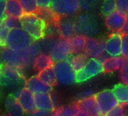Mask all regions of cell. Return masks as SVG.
Instances as JSON below:
<instances>
[{
    "mask_svg": "<svg viewBox=\"0 0 128 116\" xmlns=\"http://www.w3.org/2000/svg\"><path fill=\"white\" fill-rule=\"evenodd\" d=\"M120 34L121 35H124V34H128V20L126 21V23L125 24V25L124 26L123 29L120 31Z\"/></svg>",
    "mask_w": 128,
    "mask_h": 116,
    "instance_id": "obj_40",
    "label": "cell"
},
{
    "mask_svg": "<svg viewBox=\"0 0 128 116\" xmlns=\"http://www.w3.org/2000/svg\"><path fill=\"white\" fill-rule=\"evenodd\" d=\"M100 32V22L96 15L84 13L78 16L76 20V33L84 36H92Z\"/></svg>",
    "mask_w": 128,
    "mask_h": 116,
    "instance_id": "obj_2",
    "label": "cell"
},
{
    "mask_svg": "<svg viewBox=\"0 0 128 116\" xmlns=\"http://www.w3.org/2000/svg\"><path fill=\"white\" fill-rule=\"evenodd\" d=\"M87 37L82 35H75L70 39L72 53H79L84 50Z\"/></svg>",
    "mask_w": 128,
    "mask_h": 116,
    "instance_id": "obj_26",
    "label": "cell"
},
{
    "mask_svg": "<svg viewBox=\"0 0 128 116\" xmlns=\"http://www.w3.org/2000/svg\"><path fill=\"white\" fill-rule=\"evenodd\" d=\"M30 116H52L50 111H44L37 110L34 113H32Z\"/></svg>",
    "mask_w": 128,
    "mask_h": 116,
    "instance_id": "obj_39",
    "label": "cell"
},
{
    "mask_svg": "<svg viewBox=\"0 0 128 116\" xmlns=\"http://www.w3.org/2000/svg\"><path fill=\"white\" fill-rule=\"evenodd\" d=\"M76 105L80 111L87 112L90 116H102L94 96L79 100Z\"/></svg>",
    "mask_w": 128,
    "mask_h": 116,
    "instance_id": "obj_17",
    "label": "cell"
},
{
    "mask_svg": "<svg viewBox=\"0 0 128 116\" xmlns=\"http://www.w3.org/2000/svg\"><path fill=\"white\" fill-rule=\"evenodd\" d=\"M80 110L76 105H66L55 109L52 116H76Z\"/></svg>",
    "mask_w": 128,
    "mask_h": 116,
    "instance_id": "obj_27",
    "label": "cell"
},
{
    "mask_svg": "<svg viewBox=\"0 0 128 116\" xmlns=\"http://www.w3.org/2000/svg\"><path fill=\"white\" fill-rule=\"evenodd\" d=\"M38 6L39 9H47L50 8L51 2L50 1H37Z\"/></svg>",
    "mask_w": 128,
    "mask_h": 116,
    "instance_id": "obj_37",
    "label": "cell"
},
{
    "mask_svg": "<svg viewBox=\"0 0 128 116\" xmlns=\"http://www.w3.org/2000/svg\"><path fill=\"white\" fill-rule=\"evenodd\" d=\"M122 36V45H121V55L125 59H128V34Z\"/></svg>",
    "mask_w": 128,
    "mask_h": 116,
    "instance_id": "obj_33",
    "label": "cell"
},
{
    "mask_svg": "<svg viewBox=\"0 0 128 116\" xmlns=\"http://www.w3.org/2000/svg\"><path fill=\"white\" fill-rule=\"evenodd\" d=\"M127 16H128V15H127Z\"/></svg>",
    "mask_w": 128,
    "mask_h": 116,
    "instance_id": "obj_44",
    "label": "cell"
},
{
    "mask_svg": "<svg viewBox=\"0 0 128 116\" xmlns=\"http://www.w3.org/2000/svg\"><path fill=\"white\" fill-rule=\"evenodd\" d=\"M120 77L122 82L128 85V59H125L124 65L120 69Z\"/></svg>",
    "mask_w": 128,
    "mask_h": 116,
    "instance_id": "obj_32",
    "label": "cell"
},
{
    "mask_svg": "<svg viewBox=\"0 0 128 116\" xmlns=\"http://www.w3.org/2000/svg\"><path fill=\"white\" fill-rule=\"evenodd\" d=\"M16 99L18 102L20 104L25 112L32 114L37 111L34 95L26 89L24 88V90H22L18 93V96L16 97Z\"/></svg>",
    "mask_w": 128,
    "mask_h": 116,
    "instance_id": "obj_14",
    "label": "cell"
},
{
    "mask_svg": "<svg viewBox=\"0 0 128 116\" xmlns=\"http://www.w3.org/2000/svg\"><path fill=\"white\" fill-rule=\"evenodd\" d=\"M94 91L91 90H84L81 94H80V96L82 98V99H86V98H89V97H91V96H94Z\"/></svg>",
    "mask_w": 128,
    "mask_h": 116,
    "instance_id": "obj_38",
    "label": "cell"
},
{
    "mask_svg": "<svg viewBox=\"0 0 128 116\" xmlns=\"http://www.w3.org/2000/svg\"><path fill=\"white\" fill-rule=\"evenodd\" d=\"M114 96L119 105H128V85L125 84H119L114 86L112 90Z\"/></svg>",
    "mask_w": 128,
    "mask_h": 116,
    "instance_id": "obj_21",
    "label": "cell"
},
{
    "mask_svg": "<svg viewBox=\"0 0 128 116\" xmlns=\"http://www.w3.org/2000/svg\"><path fill=\"white\" fill-rule=\"evenodd\" d=\"M57 83L69 85L76 82V73L72 69L69 61L55 62L53 66Z\"/></svg>",
    "mask_w": 128,
    "mask_h": 116,
    "instance_id": "obj_5",
    "label": "cell"
},
{
    "mask_svg": "<svg viewBox=\"0 0 128 116\" xmlns=\"http://www.w3.org/2000/svg\"><path fill=\"white\" fill-rule=\"evenodd\" d=\"M21 28L27 33L33 40H38L44 36L45 21L37 15H24L20 19Z\"/></svg>",
    "mask_w": 128,
    "mask_h": 116,
    "instance_id": "obj_3",
    "label": "cell"
},
{
    "mask_svg": "<svg viewBox=\"0 0 128 116\" xmlns=\"http://www.w3.org/2000/svg\"><path fill=\"white\" fill-rule=\"evenodd\" d=\"M98 5V2L96 1H81L80 2V8L84 11L88 12L91 11L96 7Z\"/></svg>",
    "mask_w": 128,
    "mask_h": 116,
    "instance_id": "obj_34",
    "label": "cell"
},
{
    "mask_svg": "<svg viewBox=\"0 0 128 116\" xmlns=\"http://www.w3.org/2000/svg\"><path fill=\"white\" fill-rule=\"evenodd\" d=\"M9 32L10 30L1 24V27H0V40H1V44L2 46H6V40L8 38Z\"/></svg>",
    "mask_w": 128,
    "mask_h": 116,
    "instance_id": "obj_36",
    "label": "cell"
},
{
    "mask_svg": "<svg viewBox=\"0 0 128 116\" xmlns=\"http://www.w3.org/2000/svg\"><path fill=\"white\" fill-rule=\"evenodd\" d=\"M114 11H116V1L106 0L102 3L101 6V12L102 15L108 16Z\"/></svg>",
    "mask_w": 128,
    "mask_h": 116,
    "instance_id": "obj_30",
    "label": "cell"
},
{
    "mask_svg": "<svg viewBox=\"0 0 128 116\" xmlns=\"http://www.w3.org/2000/svg\"><path fill=\"white\" fill-rule=\"evenodd\" d=\"M6 107L12 116H24L25 112L20 104L18 102L16 97L10 96L6 99Z\"/></svg>",
    "mask_w": 128,
    "mask_h": 116,
    "instance_id": "obj_24",
    "label": "cell"
},
{
    "mask_svg": "<svg viewBox=\"0 0 128 116\" xmlns=\"http://www.w3.org/2000/svg\"><path fill=\"white\" fill-rule=\"evenodd\" d=\"M125 116H128V105H126V108L125 109Z\"/></svg>",
    "mask_w": 128,
    "mask_h": 116,
    "instance_id": "obj_42",
    "label": "cell"
},
{
    "mask_svg": "<svg viewBox=\"0 0 128 116\" xmlns=\"http://www.w3.org/2000/svg\"><path fill=\"white\" fill-rule=\"evenodd\" d=\"M60 35L62 39H71L76 33V21L70 18H62L57 24Z\"/></svg>",
    "mask_w": 128,
    "mask_h": 116,
    "instance_id": "obj_16",
    "label": "cell"
},
{
    "mask_svg": "<svg viewBox=\"0 0 128 116\" xmlns=\"http://www.w3.org/2000/svg\"><path fill=\"white\" fill-rule=\"evenodd\" d=\"M76 116H90V115L89 114H88L87 112H84V111H79Z\"/></svg>",
    "mask_w": 128,
    "mask_h": 116,
    "instance_id": "obj_41",
    "label": "cell"
},
{
    "mask_svg": "<svg viewBox=\"0 0 128 116\" xmlns=\"http://www.w3.org/2000/svg\"><path fill=\"white\" fill-rule=\"evenodd\" d=\"M39 50V46L36 43L20 52H14L5 48L2 52V57L6 65L20 69L34 62Z\"/></svg>",
    "mask_w": 128,
    "mask_h": 116,
    "instance_id": "obj_1",
    "label": "cell"
},
{
    "mask_svg": "<svg viewBox=\"0 0 128 116\" xmlns=\"http://www.w3.org/2000/svg\"><path fill=\"white\" fill-rule=\"evenodd\" d=\"M34 98L37 110L50 112L54 110V103L50 93L36 94Z\"/></svg>",
    "mask_w": 128,
    "mask_h": 116,
    "instance_id": "obj_18",
    "label": "cell"
},
{
    "mask_svg": "<svg viewBox=\"0 0 128 116\" xmlns=\"http://www.w3.org/2000/svg\"><path fill=\"white\" fill-rule=\"evenodd\" d=\"M54 65V61L51 59L50 55H48L46 54H38V56L36 58V59L33 62V68L36 71H38L39 72L52 68Z\"/></svg>",
    "mask_w": 128,
    "mask_h": 116,
    "instance_id": "obj_20",
    "label": "cell"
},
{
    "mask_svg": "<svg viewBox=\"0 0 128 116\" xmlns=\"http://www.w3.org/2000/svg\"><path fill=\"white\" fill-rule=\"evenodd\" d=\"M72 54L70 39H61L54 42L50 51V56L54 62L66 61Z\"/></svg>",
    "mask_w": 128,
    "mask_h": 116,
    "instance_id": "obj_7",
    "label": "cell"
},
{
    "mask_svg": "<svg viewBox=\"0 0 128 116\" xmlns=\"http://www.w3.org/2000/svg\"><path fill=\"white\" fill-rule=\"evenodd\" d=\"M20 69L6 65L2 69V83L6 86H14L19 84L23 81Z\"/></svg>",
    "mask_w": 128,
    "mask_h": 116,
    "instance_id": "obj_10",
    "label": "cell"
},
{
    "mask_svg": "<svg viewBox=\"0 0 128 116\" xmlns=\"http://www.w3.org/2000/svg\"><path fill=\"white\" fill-rule=\"evenodd\" d=\"M20 3L24 15H36V13L39 10L37 1H35V0H22V1H20Z\"/></svg>",
    "mask_w": 128,
    "mask_h": 116,
    "instance_id": "obj_28",
    "label": "cell"
},
{
    "mask_svg": "<svg viewBox=\"0 0 128 116\" xmlns=\"http://www.w3.org/2000/svg\"><path fill=\"white\" fill-rule=\"evenodd\" d=\"M106 41L103 40H96L87 38L84 52L91 59H97L105 52Z\"/></svg>",
    "mask_w": 128,
    "mask_h": 116,
    "instance_id": "obj_13",
    "label": "cell"
},
{
    "mask_svg": "<svg viewBox=\"0 0 128 116\" xmlns=\"http://www.w3.org/2000/svg\"><path fill=\"white\" fill-rule=\"evenodd\" d=\"M125 62V59L122 57L112 58L109 57L103 63V71L104 72H112L118 69H121Z\"/></svg>",
    "mask_w": 128,
    "mask_h": 116,
    "instance_id": "obj_22",
    "label": "cell"
},
{
    "mask_svg": "<svg viewBox=\"0 0 128 116\" xmlns=\"http://www.w3.org/2000/svg\"><path fill=\"white\" fill-rule=\"evenodd\" d=\"M25 89L31 92L33 95H36L42 93H49L52 90V87L44 84L38 77L34 76L25 82Z\"/></svg>",
    "mask_w": 128,
    "mask_h": 116,
    "instance_id": "obj_15",
    "label": "cell"
},
{
    "mask_svg": "<svg viewBox=\"0 0 128 116\" xmlns=\"http://www.w3.org/2000/svg\"><path fill=\"white\" fill-rule=\"evenodd\" d=\"M88 61V56L86 53H80L72 57L69 62L74 71L78 73L85 67Z\"/></svg>",
    "mask_w": 128,
    "mask_h": 116,
    "instance_id": "obj_23",
    "label": "cell"
},
{
    "mask_svg": "<svg viewBox=\"0 0 128 116\" xmlns=\"http://www.w3.org/2000/svg\"><path fill=\"white\" fill-rule=\"evenodd\" d=\"M32 42L33 39L22 28H18L10 30L5 47L14 52H20L32 45Z\"/></svg>",
    "mask_w": 128,
    "mask_h": 116,
    "instance_id": "obj_4",
    "label": "cell"
},
{
    "mask_svg": "<svg viewBox=\"0 0 128 116\" xmlns=\"http://www.w3.org/2000/svg\"><path fill=\"white\" fill-rule=\"evenodd\" d=\"M1 24L4 25L6 28H8L9 30L18 29V28H21V24H20V19L15 18L13 17H9V16L5 17L2 20Z\"/></svg>",
    "mask_w": 128,
    "mask_h": 116,
    "instance_id": "obj_29",
    "label": "cell"
},
{
    "mask_svg": "<svg viewBox=\"0 0 128 116\" xmlns=\"http://www.w3.org/2000/svg\"><path fill=\"white\" fill-rule=\"evenodd\" d=\"M37 77L42 81H43L44 84H46L50 87L55 86L57 84V81H56V75H55L53 67L39 72Z\"/></svg>",
    "mask_w": 128,
    "mask_h": 116,
    "instance_id": "obj_25",
    "label": "cell"
},
{
    "mask_svg": "<svg viewBox=\"0 0 128 116\" xmlns=\"http://www.w3.org/2000/svg\"><path fill=\"white\" fill-rule=\"evenodd\" d=\"M3 116H12L10 114H3Z\"/></svg>",
    "mask_w": 128,
    "mask_h": 116,
    "instance_id": "obj_43",
    "label": "cell"
},
{
    "mask_svg": "<svg viewBox=\"0 0 128 116\" xmlns=\"http://www.w3.org/2000/svg\"><path fill=\"white\" fill-rule=\"evenodd\" d=\"M104 72L102 63L97 59H90L85 67L76 73V82L82 83Z\"/></svg>",
    "mask_w": 128,
    "mask_h": 116,
    "instance_id": "obj_9",
    "label": "cell"
},
{
    "mask_svg": "<svg viewBox=\"0 0 128 116\" xmlns=\"http://www.w3.org/2000/svg\"><path fill=\"white\" fill-rule=\"evenodd\" d=\"M122 36L120 33H114L112 34L106 41L105 52L109 57L117 58L121 55Z\"/></svg>",
    "mask_w": 128,
    "mask_h": 116,
    "instance_id": "obj_11",
    "label": "cell"
},
{
    "mask_svg": "<svg viewBox=\"0 0 128 116\" xmlns=\"http://www.w3.org/2000/svg\"><path fill=\"white\" fill-rule=\"evenodd\" d=\"M5 15H6L5 17L9 16V17H13L15 18L20 19L24 15V12L20 1H16V0L6 1Z\"/></svg>",
    "mask_w": 128,
    "mask_h": 116,
    "instance_id": "obj_19",
    "label": "cell"
},
{
    "mask_svg": "<svg viewBox=\"0 0 128 116\" xmlns=\"http://www.w3.org/2000/svg\"><path fill=\"white\" fill-rule=\"evenodd\" d=\"M96 103L102 116H106L112 109L118 105L114 94L111 90H106L94 95Z\"/></svg>",
    "mask_w": 128,
    "mask_h": 116,
    "instance_id": "obj_8",
    "label": "cell"
},
{
    "mask_svg": "<svg viewBox=\"0 0 128 116\" xmlns=\"http://www.w3.org/2000/svg\"><path fill=\"white\" fill-rule=\"evenodd\" d=\"M106 116H125V109L123 105H118L112 109Z\"/></svg>",
    "mask_w": 128,
    "mask_h": 116,
    "instance_id": "obj_35",
    "label": "cell"
},
{
    "mask_svg": "<svg viewBox=\"0 0 128 116\" xmlns=\"http://www.w3.org/2000/svg\"><path fill=\"white\" fill-rule=\"evenodd\" d=\"M128 20V16L124 15L117 10L106 16L105 23L107 27L112 31L120 32Z\"/></svg>",
    "mask_w": 128,
    "mask_h": 116,
    "instance_id": "obj_12",
    "label": "cell"
},
{
    "mask_svg": "<svg viewBox=\"0 0 128 116\" xmlns=\"http://www.w3.org/2000/svg\"><path fill=\"white\" fill-rule=\"evenodd\" d=\"M116 10L120 13L128 15V0H118L116 1Z\"/></svg>",
    "mask_w": 128,
    "mask_h": 116,
    "instance_id": "obj_31",
    "label": "cell"
},
{
    "mask_svg": "<svg viewBox=\"0 0 128 116\" xmlns=\"http://www.w3.org/2000/svg\"><path fill=\"white\" fill-rule=\"evenodd\" d=\"M80 9V2L76 0H59L52 1L50 9L58 16H71L77 13Z\"/></svg>",
    "mask_w": 128,
    "mask_h": 116,
    "instance_id": "obj_6",
    "label": "cell"
}]
</instances>
